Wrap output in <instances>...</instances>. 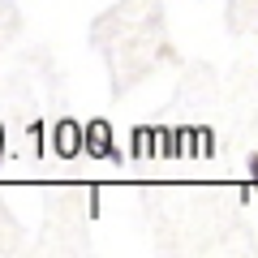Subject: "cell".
<instances>
[{"instance_id": "cell-2", "label": "cell", "mask_w": 258, "mask_h": 258, "mask_svg": "<svg viewBox=\"0 0 258 258\" xmlns=\"http://www.w3.org/2000/svg\"><path fill=\"white\" fill-rule=\"evenodd\" d=\"M86 151H91V155L120 159V151L112 147V138H108V120H91V125H86Z\"/></svg>"}, {"instance_id": "cell-3", "label": "cell", "mask_w": 258, "mask_h": 258, "mask_svg": "<svg viewBox=\"0 0 258 258\" xmlns=\"http://www.w3.org/2000/svg\"><path fill=\"white\" fill-rule=\"evenodd\" d=\"M0 155H5V129H0Z\"/></svg>"}, {"instance_id": "cell-1", "label": "cell", "mask_w": 258, "mask_h": 258, "mask_svg": "<svg viewBox=\"0 0 258 258\" xmlns=\"http://www.w3.org/2000/svg\"><path fill=\"white\" fill-rule=\"evenodd\" d=\"M52 147H56V155L60 159H74L78 151L86 147V129L78 125V120H56V129H52Z\"/></svg>"}]
</instances>
